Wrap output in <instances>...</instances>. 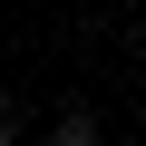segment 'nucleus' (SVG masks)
Wrapping results in <instances>:
<instances>
[{
	"instance_id": "nucleus-2",
	"label": "nucleus",
	"mask_w": 146,
	"mask_h": 146,
	"mask_svg": "<svg viewBox=\"0 0 146 146\" xmlns=\"http://www.w3.org/2000/svg\"><path fill=\"white\" fill-rule=\"evenodd\" d=\"M0 146H10V127H0Z\"/></svg>"
},
{
	"instance_id": "nucleus-1",
	"label": "nucleus",
	"mask_w": 146,
	"mask_h": 146,
	"mask_svg": "<svg viewBox=\"0 0 146 146\" xmlns=\"http://www.w3.org/2000/svg\"><path fill=\"white\" fill-rule=\"evenodd\" d=\"M49 146H98V127H88V117H78V107H68V117H58V127H49Z\"/></svg>"
}]
</instances>
